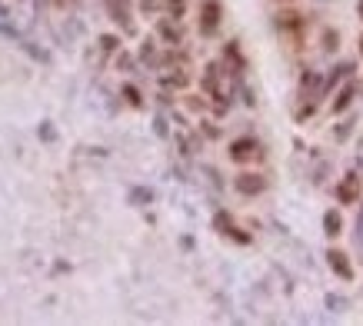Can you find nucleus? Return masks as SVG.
Listing matches in <instances>:
<instances>
[{"label": "nucleus", "mask_w": 363, "mask_h": 326, "mask_svg": "<svg viewBox=\"0 0 363 326\" xmlns=\"http://www.w3.org/2000/svg\"><path fill=\"white\" fill-rule=\"evenodd\" d=\"M217 23H220V4H217V0H207V4H203V21H200V30L213 33L217 30Z\"/></svg>", "instance_id": "nucleus-1"}, {"label": "nucleus", "mask_w": 363, "mask_h": 326, "mask_svg": "<svg viewBox=\"0 0 363 326\" xmlns=\"http://www.w3.org/2000/svg\"><path fill=\"white\" fill-rule=\"evenodd\" d=\"M257 150H260V147H257V140L243 137V140H237L230 147V157H233V160H250V157H257Z\"/></svg>", "instance_id": "nucleus-2"}, {"label": "nucleus", "mask_w": 363, "mask_h": 326, "mask_svg": "<svg viewBox=\"0 0 363 326\" xmlns=\"http://www.w3.org/2000/svg\"><path fill=\"white\" fill-rule=\"evenodd\" d=\"M264 186H267V180L260 174H243L240 180H237V190H240V193H247V196H250V193H260Z\"/></svg>", "instance_id": "nucleus-3"}, {"label": "nucleus", "mask_w": 363, "mask_h": 326, "mask_svg": "<svg viewBox=\"0 0 363 326\" xmlns=\"http://www.w3.org/2000/svg\"><path fill=\"white\" fill-rule=\"evenodd\" d=\"M357 193H360V176H353V174L347 176V180H343L340 186H337V196H340L343 203H350V200H353Z\"/></svg>", "instance_id": "nucleus-4"}, {"label": "nucleus", "mask_w": 363, "mask_h": 326, "mask_svg": "<svg viewBox=\"0 0 363 326\" xmlns=\"http://www.w3.org/2000/svg\"><path fill=\"white\" fill-rule=\"evenodd\" d=\"M353 97H357V84H347V87L340 90V97L333 100V113H343V110L353 103Z\"/></svg>", "instance_id": "nucleus-5"}, {"label": "nucleus", "mask_w": 363, "mask_h": 326, "mask_svg": "<svg viewBox=\"0 0 363 326\" xmlns=\"http://www.w3.org/2000/svg\"><path fill=\"white\" fill-rule=\"evenodd\" d=\"M330 266H333L337 273H340L343 280H350V276H353L350 263H347V253H337V250H333V253H330Z\"/></svg>", "instance_id": "nucleus-6"}, {"label": "nucleus", "mask_w": 363, "mask_h": 326, "mask_svg": "<svg viewBox=\"0 0 363 326\" xmlns=\"http://www.w3.org/2000/svg\"><path fill=\"white\" fill-rule=\"evenodd\" d=\"M0 33H7V37H21V33H17V27L11 23V13H7V7H0Z\"/></svg>", "instance_id": "nucleus-7"}, {"label": "nucleus", "mask_w": 363, "mask_h": 326, "mask_svg": "<svg viewBox=\"0 0 363 326\" xmlns=\"http://www.w3.org/2000/svg\"><path fill=\"white\" fill-rule=\"evenodd\" d=\"M350 70H353V67H350V64H343V67H337V70H333V74H330V80H327V87H323V94H330V90H333V87H337V80H340V77H343V74H350Z\"/></svg>", "instance_id": "nucleus-8"}, {"label": "nucleus", "mask_w": 363, "mask_h": 326, "mask_svg": "<svg viewBox=\"0 0 363 326\" xmlns=\"http://www.w3.org/2000/svg\"><path fill=\"white\" fill-rule=\"evenodd\" d=\"M117 21L130 27V0H117Z\"/></svg>", "instance_id": "nucleus-9"}, {"label": "nucleus", "mask_w": 363, "mask_h": 326, "mask_svg": "<svg viewBox=\"0 0 363 326\" xmlns=\"http://www.w3.org/2000/svg\"><path fill=\"white\" fill-rule=\"evenodd\" d=\"M323 227H327V233H330V237H337V233H340V217L330 210V213L323 217Z\"/></svg>", "instance_id": "nucleus-10"}, {"label": "nucleus", "mask_w": 363, "mask_h": 326, "mask_svg": "<svg viewBox=\"0 0 363 326\" xmlns=\"http://www.w3.org/2000/svg\"><path fill=\"white\" fill-rule=\"evenodd\" d=\"M157 7H160V0H140V11L143 13H157Z\"/></svg>", "instance_id": "nucleus-11"}, {"label": "nucleus", "mask_w": 363, "mask_h": 326, "mask_svg": "<svg viewBox=\"0 0 363 326\" xmlns=\"http://www.w3.org/2000/svg\"><path fill=\"white\" fill-rule=\"evenodd\" d=\"M160 33H164V37H170L174 44H177V40H180V33H177L174 27H170V23H160Z\"/></svg>", "instance_id": "nucleus-12"}, {"label": "nucleus", "mask_w": 363, "mask_h": 326, "mask_svg": "<svg viewBox=\"0 0 363 326\" xmlns=\"http://www.w3.org/2000/svg\"><path fill=\"white\" fill-rule=\"evenodd\" d=\"M170 13L180 17V13H184V0H170Z\"/></svg>", "instance_id": "nucleus-13"}, {"label": "nucleus", "mask_w": 363, "mask_h": 326, "mask_svg": "<svg viewBox=\"0 0 363 326\" xmlns=\"http://www.w3.org/2000/svg\"><path fill=\"white\" fill-rule=\"evenodd\" d=\"M57 4H60V7H64V4H70V0H57Z\"/></svg>", "instance_id": "nucleus-14"}, {"label": "nucleus", "mask_w": 363, "mask_h": 326, "mask_svg": "<svg viewBox=\"0 0 363 326\" xmlns=\"http://www.w3.org/2000/svg\"><path fill=\"white\" fill-rule=\"evenodd\" d=\"M360 11H363V0H360Z\"/></svg>", "instance_id": "nucleus-15"}, {"label": "nucleus", "mask_w": 363, "mask_h": 326, "mask_svg": "<svg viewBox=\"0 0 363 326\" xmlns=\"http://www.w3.org/2000/svg\"><path fill=\"white\" fill-rule=\"evenodd\" d=\"M360 44H363V40H360Z\"/></svg>", "instance_id": "nucleus-16"}]
</instances>
